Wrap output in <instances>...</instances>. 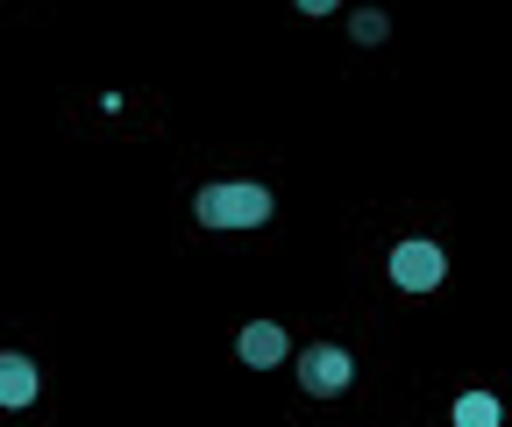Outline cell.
I'll return each mask as SVG.
<instances>
[{
  "label": "cell",
  "mask_w": 512,
  "mask_h": 427,
  "mask_svg": "<svg viewBox=\"0 0 512 427\" xmlns=\"http://www.w3.org/2000/svg\"><path fill=\"white\" fill-rule=\"evenodd\" d=\"M292 8H299V15H335L342 0H292Z\"/></svg>",
  "instance_id": "ba28073f"
},
{
  "label": "cell",
  "mask_w": 512,
  "mask_h": 427,
  "mask_svg": "<svg viewBox=\"0 0 512 427\" xmlns=\"http://www.w3.org/2000/svg\"><path fill=\"white\" fill-rule=\"evenodd\" d=\"M498 420H505V406L491 392H463L456 399V427H498Z\"/></svg>",
  "instance_id": "8992f818"
},
{
  "label": "cell",
  "mask_w": 512,
  "mask_h": 427,
  "mask_svg": "<svg viewBox=\"0 0 512 427\" xmlns=\"http://www.w3.org/2000/svg\"><path fill=\"white\" fill-rule=\"evenodd\" d=\"M299 385H306L313 399H342V392L356 385V356H349L342 342H313V349L299 356Z\"/></svg>",
  "instance_id": "7a4b0ae2"
},
{
  "label": "cell",
  "mask_w": 512,
  "mask_h": 427,
  "mask_svg": "<svg viewBox=\"0 0 512 427\" xmlns=\"http://www.w3.org/2000/svg\"><path fill=\"white\" fill-rule=\"evenodd\" d=\"M278 214L271 186H256V178H228V186H200L192 193V221L200 228H264Z\"/></svg>",
  "instance_id": "6da1fadb"
},
{
  "label": "cell",
  "mask_w": 512,
  "mask_h": 427,
  "mask_svg": "<svg viewBox=\"0 0 512 427\" xmlns=\"http://www.w3.org/2000/svg\"><path fill=\"white\" fill-rule=\"evenodd\" d=\"M235 356H242V363H256V371H271V363H285V356H292V342H285V328H278V321H249V328L235 335Z\"/></svg>",
  "instance_id": "5b68a950"
},
{
  "label": "cell",
  "mask_w": 512,
  "mask_h": 427,
  "mask_svg": "<svg viewBox=\"0 0 512 427\" xmlns=\"http://www.w3.org/2000/svg\"><path fill=\"white\" fill-rule=\"evenodd\" d=\"M36 392H43V371L22 356V349H0V406H36Z\"/></svg>",
  "instance_id": "277c9868"
},
{
  "label": "cell",
  "mask_w": 512,
  "mask_h": 427,
  "mask_svg": "<svg viewBox=\"0 0 512 427\" xmlns=\"http://www.w3.org/2000/svg\"><path fill=\"white\" fill-rule=\"evenodd\" d=\"M349 36H356L363 50H377L384 36H392V15H384V8H356V15H349Z\"/></svg>",
  "instance_id": "52a82bcc"
},
{
  "label": "cell",
  "mask_w": 512,
  "mask_h": 427,
  "mask_svg": "<svg viewBox=\"0 0 512 427\" xmlns=\"http://www.w3.org/2000/svg\"><path fill=\"white\" fill-rule=\"evenodd\" d=\"M441 278H448V250H441V242L413 235V242H399V250H392V285H399V292H434Z\"/></svg>",
  "instance_id": "3957f363"
}]
</instances>
